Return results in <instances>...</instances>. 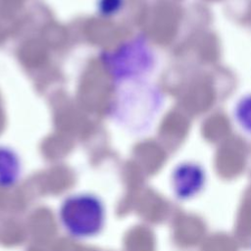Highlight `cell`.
I'll use <instances>...</instances> for the list:
<instances>
[{"instance_id": "obj_3", "label": "cell", "mask_w": 251, "mask_h": 251, "mask_svg": "<svg viewBox=\"0 0 251 251\" xmlns=\"http://www.w3.org/2000/svg\"><path fill=\"white\" fill-rule=\"evenodd\" d=\"M132 90L133 92H129V95L126 94L120 97L128 101L129 104L118 103L115 114L118 115L129 109V112H127L129 113V120L126 124H129V126L133 124L135 128L143 129L152 123L159 113L163 104V97L161 92L151 85L140 84Z\"/></svg>"}, {"instance_id": "obj_6", "label": "cell", "mask_w": 251, "mask_h": 251, "mask_svg": "<svg viewBox=\"0 0 251 251\" xmlns=\"http://www.w3.org/2000/svg\"><path fill=\"white\" fill-rule=\"evenodd\" d=\"M233 120L240 129L251 135V93L240 97L232 110Z\"/></svg>"}, {"instance_id": "obj_1", "label": "cell", "mask_w": 251, "mask_h": 251, "mask_svg": "<svg viewBox=\"0 0 251 251\" xmlns=\"http://www.w3.org/2000/svg\"><path fill=\"white\" fill-rule=\"evenodd\" d=\"M59 222L71 236L86 239L98 235L106 222L104 202L95 194L79 192L66 197L58 211Z\"/></svg>"}, {"instance_id": "obj_5", "label": "cell", "mask_w": 251, "mask_h": 251, "mask_svg": "<svg viewBox=\"0 0 251 251\" xmlns=\"http://www.w3.org/2000/svg\"><path fill=\"white\" fill-rule=\"evenodd\" d=\"M22 175L19 155L10 147L0 145V187L14 186Z\"/></svg>"}, {"instance_id": "obj_4", "label": "cell", "mask_w": 251, "mask_h": 251, "mask_svg": "<svg viewBox=\"0 0 251 251\" xmlns=\"http://www.w3.org/2000/svg\"><path fill=\"white\" fill-rule=\"evenodd\" d=\"M206 173L195 162L178 164L172 174V187L176 198L189 200L197 196L205 187Z\"/></svg>"}, {"instance_id": "obj_7", "label": "cell", "mask_w": 251, "mask_h": 251, "mask_svg": "<svg viewBox=\"0 0 251 251\" xmlns=\"http://www.w3.org/2000/svg\"><path fill=\"white\" fill-rule=\"evenodd\" d=\"M125 0H98L99 13L104 16H113L123 7Z\"/></svg>"}, {"instance_id": "obj_2", "label": "cell", "mask_w": 251, "mask_h": 251, "mask_svg": "<svg viewBox=\"0 0 251 251\" xmlns=\"http://www.w3.org/2000/svg\"><path fill=\"white\" fill-rule=\"evenodd\" d=\"M103 62L118 81L140 79L152 72L155 54L144 37H136L114 52L105 53Z\"/></svg>"}]
</instances>
